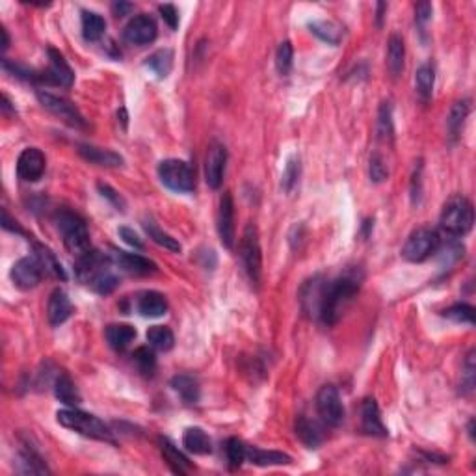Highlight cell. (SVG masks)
<instances>
[{
  "mask_svg": "<svg viewBox=\"0 0 476 476\" xmlns=\"http://www.w3.org/2000/svg\"><path fill=\"white\" fill-rule=\"evenodd\" d=\"M359 287H361V276H357L356 272H348L337 279L326 281L320 320L326 326L337 324L348 305L352 304V300L359 292Z\"/></svg>",
  "mask_w": 476,
  "mask_h": 476,
  "instance_id": "6da1fadb",
  "label": "cell"
},
{
  "mask_svg": "<svg viewBox=\"0 0 476 476\" xmlns=\"http://www.w3.org/2000/svg\"><path fill=\"white\" fill-rule=\"evenodd\" d=\"M112 257H105L101 252L89 250L77 261V276L82 283L91 287L95 292L110 294L120 285V279L114 272Z\"/></svg>",
  "mask_w": 476,
  "mask_h": 476,
  "instance_id": "7a4b0ae2",
  "label": "cell"
},
{
  "mask_svg": "<svg viewBox=\"0 0 476 476\" xmlns=\"http://www.w3.org/2000/svg\"><path fill=\"white\" fill-rule=\"evenodd\" d=\"M54 221H56L58 231L62 233L63 246L67 247V252L80 257L91 250L86 221L77 212L69 209H60L54 216Z\"/></svg>",
  "mask_w": 476,
  "mask_h": 476,
  "instance_id": "3957f363",
  "label": "cell"
},
{
  "mask_svg": "<svg viewBox=\"0 0 476 476\" xmlns=\"http://www.w3.org/2000/svg\"><path fill=\"white\" fill-rule=\"evenodd\" d=\"M439 224L450 236H465L475 224L472 203L463 195H452L441 210Z\"/></svg>",
  "mask_w": 476,
  "mask_h": 476,
  "instance_id": "277c9868",
  "label": "cell"
},
{
  "mask_svg": "<svg viewBox=\"0 0 476 476\" xmlns=\"http://www.w3.org/2000/svg\"><path fill=\"white\" fill-rule=\"evenodd\" d=\"M56 419L58 423L62 424L63 428L79 432V434L86 435V437H91V439L114 443L110 428H108L103 420L97 419L95 415L84 413V411H80V409L77 408H69L60 409L56 413Z\"/></svg>",
  "mask_w": 476,
  "mask_h": 476,
  "instance_id": "5b68a950",
  "label": "cell"
},
{
  "mask_svg": "<svg viewBox=\"0 0 476 476\" xmlns=\"http://www.w3.org/2000/svg\"><path fill=\"white\" fill-rule=\"evenodd\" d=\"M240 261L242 266L246 270L247 278L253 285L261 283L262 272V253H261V242H259V229L253 224H247L244 229L240 240Z\"/></svg>",
  "mask_w": 476,
  "mask_h": 476,
  "instance_id": "8992f818",
  "label": "cell"
},
{
  "mask_svg": "<svg viewBox=\"0 0 476 476\" xmlns=\"http://www.w3.org/2000/svg\"><path fill=\"white\" fill-rule=\"evenodd\" d=\"M439 244L441 238L434 229H430V227H419V229L413 231V233L409 235L408 240H406L402 255L404 259L409 262H423L439 250Z\"/></svg>",
  "mask_w": 476,
  "mask_h": 476,
  "instance_id": "52a82bcc",
  "label": "cell"
},
{
  "mask_svg": "<svg viewBox=\"0 0 476 476\" xmlns=\"http://www.w3.org/2000/svg\"><path fill=\"white\" fill-rule=\"evenodd\" d=\"M158 177L169 190H175V192H192L195 188L194 169L184 160L169 158V160L160 162Z\"/></svg>",
  "mask_w": 476,
  "mask_h": 476,
  "instance_id": "ba28073f",
  "label": "cell"
},
{
  "mask_svg": "<svg viewBox=\"0 0 476 476\" xmlns=\"http://www.w3.org/2000/svg\"><path fill=\"white\" fill-rule=\"evenodd\" d=\"M316 411L322 423L335 428L345 420V406L340 402V394L333 385H324L316 394Z\"/></svg>",
  "mask_w": 476,
  "mask_h": 476,
  "instance_id": "9c48e42d",
  "label": "cell"
},
{
  "mask_svg": "<svg viewBox=\"0 0 476 476\" xmlns=\"http://www.w3.org/2000/svg\"><path fill=\"white\" fill-rule=\"evenodd\" d=\"M39 82L60 88H71L75 82L73 69L69 67L65 58L58 53L56 49H49V67L39 73Z\"/></svg>",
  "mask_w": 476,
  "mask_h": 476,
  "instance_id": "30bf717a",
  "label": "cell"
},
{
  "mask_svg": "<svg viewBox=\"0 0 476 476\" xmlns=\"http://www.w3.org/2000/svg\"><path fill=\"white\" fill-rule=\"evenodd\" d=\"M37 99H39L43 108H47L51 114L60 117L63 123H67V125L71 127H77V129L84 127V117L80 115V112L77 110V106H75L71 101L49 94V91H37Z\"/></svg>",
  "mask_w": 476,
  "mask_h": 476,
  "instance_id": "8fae6325",
  "label": "cell"
},
{
  "mask_svg": "<svg viewBox=\"0 0 476 476\" xmlns=\"http://www.w3.org/2000/svg\"><path fill=\"white\" fill-rule=\"evenodd\" d=\"M43 276H45V268H43V264L36 255L22 257L11 268V279L22 290L37 287L39 281L43 279Z\"/></svg>",
  "mask_w": 476,
  "mask_h": 476,
  "instance_id": "7c38bea8",
  "label": "cell"
},
{
  "mask_svg": "<svg viewBox=\"0 0 476 476\" xmlns=\"http://www.w3.org/2000/svg\"><path fill=\"white\" fill-rule=\"evenodd\" d=\"M225 164H227V149L224 143L212 141L205 158V181L212 190H218L224 183Z\"/></svg>",
  "mask_w": 476,
  "mask_h": 476,
  "instance_id": "4fadbf2b",
  "label": "cell"
},
{
  "mask_svg": "<svg viewBox=\"0 0 476 476\" xmlns=\"http://www.w3.org/2000/svg\"><path fill=\"white\" fill-rule=\"evenodd\" d=\"M123 37L131 45H138V47L147 45V43L155 41V37H157V22L147 13L134 15L123 28Z\"/></svg>",
  "mask_w": 476,
  "mask_h": 476,
  "instance_id": "5bb4252c",
  "label": "cell"
},
{
  "mask_svg": "<svg viewBox=\"0 0 476 476\" xmlns=\"http://www.w3.org/2000/svg\"><path fill=\"white\" fill-rule=\"evenodd\" d=\"M47 168V158L36 147H27L17 160V175L25 183H36Z\"/></svg>",
  "mask_w": 476,
  "mask_h": 476,
  "instance_id": "9a60e30c",
  "label": "cell"
},
{
  "mask_svg": "<svg viewBox=\"0 0 476 476\" xmlns=\"http://www.w3.org/2000/svg\"><path fill=\"white\" fill-rule=\"evenodd\" d=\"M112 261L121 272L129 274V276H151V274L157 272V264L146 257L138 255V253H129V252H120V250H112Z\"/></svg>",
  "mask_w": 476,
  "mask_h": 476,
  "instance_id": "2e32d148",
  "label": "cell"
},
{
  "mask_svg": "<svg viewBox=\"0 0 476 476\" xmlns=\"http://www.w3.org/2000/svg\"><path fill=\"white\" fill-rule=\"evenodd\" d=\"M328 279L316 278L309 279L302 290H300V304L304 313L309 314L311 319H320V309H322V298H324V288Z\"/></svg>",
  "mask_w": 476,
  "mask_h": 476,
  "instance_id": "e0dca14e",
  "label": "cell"
},
{
  "mask_svg": "<svg viewBox=\"0 0 476 476\" xmlns=\"http://www.w3.org/2000/svg\"><path fill=\"white\" fill-rule=\"evenodd\" d=\"M218 235L225 247L235 246V203L231 192H224L218 210Z\"/></svg>",
  "mask_w": 476,
  "mask_h": 476,
  "instance_id": "ac0fdd59",
  "label": "cell"
},
{
  "mask_svg": "<svg viewBox=\"0 0 476 476\" xmlns=\"http://www.w3.org/2000/svg\"><path fill=\"white\" fill-rule=\"evenodd\" d=\"M361 428L365 434L376 437H387V428L382 420L380 408L374 398H365L361 404Z\"/></svg>",
  "mask_w": 476,
  "mask_h": 476,
  "instance_id": "d6986e66",
  "label": "cell"
},
{
  "mask_svg": "<svg viewBox=\"0 0 476 476\" xmlns=\"http://www.w3.org/2000/svg\"><path fill=\"white\" fill-rule=\"evenodd\" d=\"M47 314L51 326L63 324V322L73 314V304H71V300H69V296L63 292L62 288H56V290L51 294L47 305Z\"/></svg>",
  "mask_w": 476,
  "mask_h": 476,
  "instance_id": "ffe728a7",
  "label": "cell"
},
{
  "mask_svg": "<svg viewBox=\"0 0 476 476\" xmlns=\"http://www.w3.org/2000/svg\"><path fill=\"white\" fill-rule=\"evenodd\" d=\"M168 311V302L162 294L157 290H147L141 292L138 298V313L147 319H158Z\"/></svg>",
  "mask_w": 476,
  "mask_h": 476,
  "instance_id": "44dd1931",
  "label": "cell"
},
{
  "mask_svg": "<svg viewBox=\"0 0 476 476\" xmlns=\"http://www.w3.org/2000/svg\"><path fill=\"white\" fill-rule=\"evenodd\" d=\"M246 460L252 461L253 465L259 467H270V465H288L292 463V458L278 450H261L257 446H247L246 449Z\"/></svg>",
  "mask_w": 476,
  "mask_h": 476,
  "instance_id": "7402d4cb",
  "label": "cell"
},
{
  "mask_svg": "<svg viewBox=\"0 0 476 476\" xmlns=\"http://www.w3.org/2000/svg\"><path fill=\"white\" fill-rule=\"evenodd\" d=\"M79 153L91 164L106 166V168H117L123 164V157L110 149H101L95 146H79Z\"/></svg>",
  "mask_w": 476,
  "mask_h": 476,
  "instance_id": "603a6c76",
  "label": "cell"
},
{
  "mask_svg": "<svg viewBox=\"0 0 476 476\" xmlns=\"http://www.w3.org/2000/svg\"><path fill=\"white\" fill-rule=\"evenodd\" d=\"M183 445L184 449L188 450V452H192V454L205 456L212 452V441H210V437L207 435V432L198 428V426L184 430Z\"/></svg>",
  "mask_w": 476,
  "mask_h": 476,
  "instance_id": "cb8c5ba5",
  "label": "cell"
},
{
  "mask_svg": "<svg viewBox=\"0 0 476 476\" xmlns=\"http://www.w3.org/2000/svg\"><path fill=\"white\" fill-rule=\"evenodd\" d=\"M136 339V330L129 324H112L106 328V340L115 352L125 350Z\"/></svg>",
  "mask_w": 476,
  "mask_h": 476,
  "instance_id": "d4e9b609",
  "label": "cell"
},
{
  "mask_svg": "<svg viewBox=\"0 0 476 476\" xmlns=\"http://www.w3.org/2000/svg\"><path fill=\"white\" fill-rule=\"evenodd\" d=\"M404 58H406V47L404 39L398 34H392L387 47V67L392 77H400L404 71Z\"/></svg>",
  "mask_w": 476,
  "mask_h": 476,
  "instance_id": "484cf974",
  "label": "cell"
},
{
  "mask_svg": "<svg viewBox=\"0 0 476 476\" xmlns=\"http://www.w3.org/2000/svg\"><path fill=\"white\" fill-rule=\"evenodd\" d=\"M54 394L62 404L69 406V408H77L80 404V394L75 387L73 380L67 374H60L54 382Z\"/></svg>",
  "mask_w": 476,
  "mask_h": 476,
  "instance_id": "4316f807",
  "label": "cell"
},
{
  "mask_svg": "<svg viewBox=\"0 0 476 476\" xmlns=\"http://www.w3.org/2000/svg\"><path fill=\"white\" fill-rule=\"evenodd\" d=\"M106 21L95 11H82V36L88 43L99 41L105 36Z\"/></svg>",
  "mask_w": 476,
  "mask_h": 476,
  "instance_id": "83f0119b",
  "label": "cell"
},
{
  "mask_svg": "<svg viewBox=\"0 0 476 476\" xmlns=\"http://www.w3.org/2000/svg\"><path fill=\"white\" fill-rule=\"evenodd\" d=\"M160 449H162V456L164 460L168 461V465L172 467L173 472H177V475H184V472L190 469V461L188 458L177 449V446L173 445L169 439H160Z\"/></svg>",
  "mask_w": 476,
  "mask_h": 476,
  "instance_id": "f1b7e54d",
  "label": "cell"
},
{
  "mask_svg": "<svg viewBox=\"0 0 476 476\" xmlns=\"http://www.w3.org/2000/svg\"><path fill=\"white\" fill-rule=\"evenodd\" d=\"M296 434H298L300 441H302L305 446H309V449H316V446L322 443V439H324V435H322V430L319 428V424L305 419V417H300V419L296 420Z\"/></svg>",
  "mask_w": 476,
  "mask_h": 476,
  "instance_id": "f546056e",
  "label": "cell"
},
{
  "mask_svg": "<svg viewBox=\"0 0 476 476\" xmlns=\"http://www.w3.org/2000/svg\"><path fill=\"white\" fill-rule=\"evenodd\" d=\"M146 65L151 69L153 73L157 75L158 79H166L172 73L173 67V53L169 49H160L157 53H153L147 58Z\"/></svg>",
  "mask_w": 476,
  "mask_h": 476,
  "instance_id": "4dcf8cb0",
  "label": "cell"
},
{
  "mask_svg": "<svg viewBox=\"0 0 476 476\" xmlns=\"http://www.w3.org/2000/svg\"><path fill=\"white\" fill-rule=\"evenodd\" d=\"M172 387L186 404H195L199 400V385L192 376L181 374L172 380Z\"/></svg>",
  "mask_w": 476,
  "mask_h": 476,
  "instance_id": "1f68e13d",
  "label": "cell"
},
{
  "mask_svg": "<svg viewBox=\"0 0 476 476\" xmlns=\"http://www.w3.org/2000/svg\"><path fill=\"white\" fill-rule=\"evenodd\" d=\"M147 342L155 350L168 352L173 348L175 337H173V331L166 328V326H151L147 330Z\"/></svg>",
  "mask_w": 476,
  "mask_h": 476,
  "instance_id": "d6a6232c",
  "label": "cell"
},
{
  "mask_svg": "<svg viewBox=\"0 0 476 476\" xmlns=\"http://www.w3.org/2000/svg\"><path fill=\"white\" fill-rule=\"evenodd\" d=\"M434 82H435V71L430 63H424L417 69V75H415V86H417V91L423 99H430L432 97V91H434Z\"/></svg>",
  "mask_w": 476,
  "mask_h": 476,
  "instance_id": "836d02e7",
  "label": "cell"
},
{
  "mask_svg": "<svg viewBox=\"0 0 476 476\" xmlns=\"http://www.w3.org/2000/svg\"><path fill=\"white\" fill-rule=\"evenodd\" d=\"M309 28H311V32H313L314 36H319L322 41L330 43V45H337V43L340 41V37H342L340 28L337 27L335 22H331V21L311 22Z\"/></svg>",
  "mask_w": 476,
  "mask_h": 476,
  "instance_id": "e575fe53",
  "label": "cell"
},
{
  "mask_svg": "<svg viewBox=\"0 0 476 476\" xmlns=\"http://www.w3.org/2000/svg\"><path fill=\"white\" fill-rule=\"evenodd\" d=\"M143 227H146L149 238H151L153 242H157L158 246L166 247V250H169V252H175V253L181 252V244H179L177 238H173L172 235L164 233L162 229H158L157 225L153 224V221H146Z\"/></svg>",
  "mask_w": 476,
  "mask_h": 476,
  "instance_id": "d590c367",
  "label": "cell"
},
{
  "mask_svg": "<svg viewBox=\"0 0 476 476\" xmlns=\"http://www.w3.org/2000/svg\"><path fill=\"white\" fill-rule=\"evenodd\" d=\"M467 114H469V103H467V101H460V103H456V105L452 106V110H450V115H449V121H446V123H449L450 136L458 138Z\"/></svg>",
  "mask_w": 476,
  "mask_h": 476,
  "instance_id": "8d00e7d4",
  "label": "cell"
},
{
  "mask_svg": "<svg viewBox=\"0 0 476 476\" xmlns=\"http://www.w3.org/2000/svg\"><path fill=\"white\" fill-rule=\"evenodd\" d=\"M36 257L39 259V262L43 264V268H45V274H51V276H56V278L65 279V274H63L62 264L56 261V257L53 255V252H51V250H47L45 246H39V244H37V246H36Z\"/></svg>",
  "mask_w": 476,
  "mask_h": 476,
  "instance_id": "74e56055",
  "label": "cell"
},
{
  "mask_svg": "<svg viewBox=\"0 0 476 476\" xmlns=\"http://www.w3.org/2000/svg\"><path fill=\"white\" fill-rule=\"evenodd\" d=\"M21 463L25 465L22 471L30 472V475H43V472H49L47 465L43 463V460L37 456L36 450L28 449V446H25V449L21 450Z\"/></svg>",
  "mask_w": 476,
  "mask_h": 476,
  "instance_id": "f35d334b",
  "label": "cell"
},
{
  "mask_svg": "<svg viewBox=\"0 0 476 476\" xmlns=\"http://www.w3.org/2000/svg\"><path fill=\"white\" fill-rule=\"evenodd\" d=\"M134 363L140 368L141 374H146V376H153V372L157 368V357H155V352L149 350V348H138L134 352Z\"/></svg>",
  "mask_w": 476,
  "mask_h": 476,
  "instance_id": "ab89813d",
  "label": "cell"
},
{
  "mask_svg": "<svg viewBox=\"0 0 476 476\" xmlns=\"http://www.w3.org/2000/svg\"><path fill=\"white\" fill-rule=\"evenodd\" d=\"M392 112L389 103H383L380 106V114H378V136L382 140H392Z\"/></svg>",
  "mask_w": 476,
  "mask_h": 476,
  "instance_id": "60d3db41",
  "label": "cell"
},
{
  "mask_svg": "<svg viewBox=\"0 0 476 476\" xmlns=\"http://www.w3.org/2000/svg\"><path fill=\"white\" fill-rule=\"evenodd\" d=\"M446 319L454 320L458 324H475V309L467 304H456L443 313Z\"/></svg>",
  "mask_w": 476,
  "mask_h": 476,
  "instance_id": "b9f144b4",
  "label": "cell"
},
{
  "mask_svg": "<svg viewBox=\"0 0 476 476\" xmlns=\"http://www.w3.org/2000/svg\"><path fill=\"white\" fill-rule=\"evenodd\" d=\"M292 58H294L292 43L283 41L278 49V54H276V65H278V71L283 77L290 73V69H292Z\"/></svg>",
  "mask_w": 476,
  "mask_h": 476,
  "instance_id": "7bdbcfd3",
  "label": "cell"
},
{
  "mask_svg": "<svg viewBox=\"0 0 476 476\" xmlns=\"http://www.w3.org/2000/svg\"><path fill=\"white\" fill-rule=\"evenodd\" d=\"M246 449L247 446L240 439H236V437L227 441L225 452H227V460H229L231 467H240L244 463V460H246Z\"/></svg>",
  "mask_w": 476,
  "mask_h": 476,
  "instance_id": "ee69618b",
  "label": "cell"
},
{
  "mask_svg": "<svg viewBox=\"0 0 476 476\" xmlns=\"http://www.w3.org/2000/svg\"><path fill=\"white\" fill-rule=\"evenodd\" d=\"M298 177H300V160L298 158H290L281 177L283 190H285V192H290V190L294 188V184L298 183Z\"/></svg>",
  "mask_w": 476,
  "mask_h": 476,
  "instance_id": "f6af8a7d",
  "label": "cell"
},
{
  "mask_svg": "<svg viewBox=\"0 0 476 476\" xmlns=\"http://www.w3.org/2000/svg\"><path fill=\"white\" fill-rule=\"evenodd\" d=\"M368 169H371V181H374V183H383V181L389 177V169L387 166H385V160H383V157L380 153H374V155H372Z\"/></svg>",
  "mask_w": 476,
  "mask_h": 476,
  "instance_id": "bcb514c9",
  "label": "cell"
},
{
  "mask_svg": "<svg viewBox=\"0 0 476 476\" xmlns=\"http://www.w3.org/2000/svg\"><path fill=\"white\" fill-rule=\"evenodd\" d=\"M97 186H99V192H101V195H103V198L108 199V201H110L114 207H117L120 210H125V201H123V198H121V195L117 194L115 190H112L108 184H103V183H99Z\"/></svg>",
  "mask_w": 476,
  "mask_h": 476,
  "instance_id": "7dc6e473",
  "label": "cell"
},
{
  "mask_svg": "<svg viewBox=\"0 0 476 476\" xmlns=\"http://www.w3.org/2000/svg\"><path fill=\"white\" fill-rule=\"evenodd\" d=\"M158 11H160V15H162V19L166 22H168L169 28H175L179 27V13L177 10H175V6L173 4H162L160 8H158Z\"/></svg>",
  "mask_w": 476,
  "mask_h": 476,
  "instance_id": "c3c4849f",
  "label": "cell"
},
{
  "mask_svg": "<svg viewBox=\"0 0 476 476\" xmlns=\"http://www.w3.org/2000/svg\"><path fill=\"white\" fill-rule=\"evenodd\" d=\"M432 19V4L430 2H419L415 6V21L417 25L424 27Z\"/></svg>",
  "mask_w": 476,
  "mask_h": 476,
  "instance_id": "681fc988",
  "label": "cell"
},
{
  "mask_svg": "<svg viewBox=\"0 0 476 476\" xmlns=\"http://www.w3.org/2000/svg\"><path fill=\"white\" fill-rule=\"evenodd\" d=\"M120 236L129 244V246L136 247V250H141V247H143V242H141L140 236H138L132 229H129V227H120Z\"/></svg>",
  "mask_w": 476,
  "mask_h": 476,
  "instance_id": "f907efd6",
  "label": "cell"
},
{
  "mask_svg": "<svg viewBox=\"0 0 476 476\" xmlns=\"http://www.w3.org/2000/svg\"><path fill=\"white\" fill-rule=\"evenodd\" d=\"M131 10H132L131 2H121L120 0V2H114V4H112V11H114L115 17L127 15Z\"/></svg>",
  "mask_w": 476,
  "mask_h": 476,
  "instance_id": "816d5d0a",
  "label": "cell"
},
{
  "mask_svg": "<svg viewBox=\"0 0 476 476\" xmlns=\"http://www.w3.org/2000/svg\"><path fill=\"white\" fill-rule=\"evenodd\" d=\"M2 225H4V229H10L13 233H22V229L17 225V221L10 220V214L4 210V214H2Z\"/></svg>",
  "mask_w": 476,
  "mask_h": 476,
  "instance_id": "f5cc1de1",
  "label": "cell"
},
{
  "mask_svg": "<svg viewBox=\"0 0 476 476\" xmlns=\"http://www.w3.org/2000/svg\"><path fill=\"white\" fill-rule=\"evenodd\" d=\"M387 10V4L385 2H380L378 4V13H376V19H378V27H382V21H383V11Z\"/></svg>",
  "mask_w": 476,
  "mask_h": 476,
  "instance_id": "db71d44e",
  "label": "cell"
},
{
  "mask_svg": "<svg viewBox=\"0 0 476 476\" xmlns=\"http://www.w3.org/2000/svg\"><path fill=\"white\" fill-rule=\"evenodd\" d=\"M0 34H2V51H6V49H8V45H10V37H8V32H6V28H0Z\"/></svg>",
  "mask_w": 476,
  "mask_h": 476,
  "instance_id": "11a10c76",
  "label": "cell"
}]
</instances>
